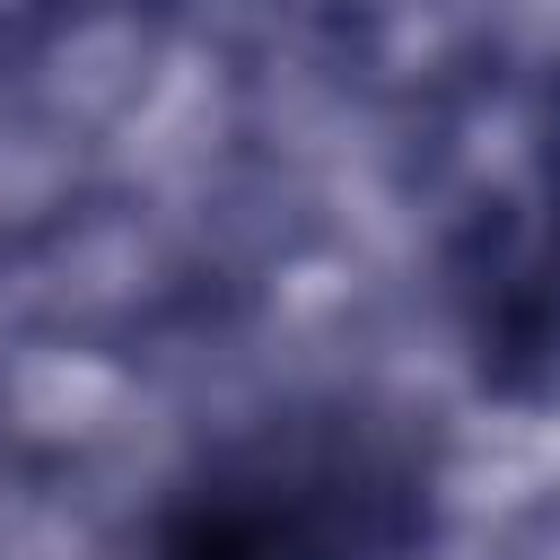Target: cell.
<instances>
[{
    "mask_svg": "<svg viewBox=\"0 0 560 560\" xmlns=\"http://www.w3.org/2000/svg\"><path fill=\"white\" fill-rule=\"evenodd\" d=\"M420 201L446 315L490 394L560 385V44H472L420 114Z\"/></svg>",
    "mask_w": 560,
    "mask_h": 560,
    "instance_id": "obj_1",
    "label": "cell"
},
{
    "mask_svg": "<svg viewBox=\"0 0 560 560\" xmlns=\"http://www.w3.org/2000/svg\"><path fill=\"white\" fill-rule=\"evenodd\" d=\"M429 516V429L394 402L315 394L201 446L149 516V560H411Z\"/></svg>",
    "mask_w": 560,
    "mask_h": 560,
    "instance_id": "obj_2",
    "label": "cell"
}]
</instances>
